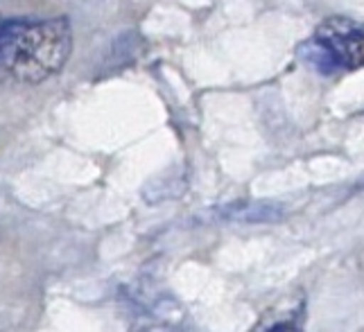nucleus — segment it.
<instances>
[{"label": "nucleus", "instance_id": "3", "mask_svg": "<svg viewBox=\"0 0 364 332\" xmlns=\"http://www.w3.org/2000/svg\"><path fill=\"white\" fill-rule=\"evenodd\" d=\"M306 321V305L304 299L296 303L285 305V308L269 310L249 332H304Z\"/></svg>", "mask_w": 364, "mask_h": 332}, {"label": "nucleus", "instance_id": "2", "mask_svg": "<svg viewBox=\"0 0 364 332\" xmlns=\"http://www.w3.org/2000/svg\"><path fill=\"white\" fill-rule=\"evenodd\" d=\"M299 53L321 73L360 68L364 66V23L342 16L328 18Z\"/></svg>", "mask_w": 364, "mask_h": 332}, {"label": "nucleus", "instance_id": "4", "mask_svg": "<svg viewBox=\"0 0 364 332\" xmlns=\"http://www.w3.org/2000/svg\"><path fill=\"white\" fill-rule=\"evenodd\" d=\"M222 220L229 222H245V224H262V222H276L283 217V210L279 206L269 203H235L220 210Z\"/></svg>", "mask_w": 364, "mask_h": 332}, {"label": "nucleus", "instance_id": "1", "mask_svg": "<svg viewBox=\"0 0 364 332\" xmlns=\"http://www.w3.org/2000/svg\"><path fill=\"white\" fill-rule=\"evenodd\" d=\"M73 50L66 16L0 21V68L21 84H41L64 68Z\"/></svg>", "mask_w": 364, "mask_h": 332}]
</instances>
